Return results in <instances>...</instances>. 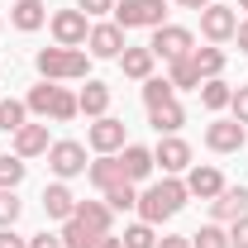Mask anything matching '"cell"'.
<instances>
[{
	"label": "cell",
	"instance_id": "cell-1",
	"mask_svg": "<svg viewBox=\"0 0 248 248\" xmlns=\"http://www.w3.org/2000/svg\"><path fill=\"white\" fill-rule=\"evenodd\" d=\"M186 201H191V191H186V182H182V177H162L157 186L139 191V219L157 229L162 219H172V215H177Z\"/></svg>",
	"mask_w": 248,
	"mask_h": 248
},
{
	"label": "cell",
	"instance_id": "cell-2",
	"mask_svg": "<svg viewBox=\"0 0 248 248\" xmlns=\"http://www.w3.org/2000/svg\"><path fill=\"white\" fill-rule=\"evenodd\" d=\"M33 67H38V77H43V81H77V77H86V72H91V53L53 43V48H38Z\"/></svg>",
	"mask_w": 248,
	"mask_h": 248
},
{
	"label": "cell",
	"instance_id": "cell-3",
	"mask_svg": "<svg viewBox=\"0 0 248 248\" xmlns=\"http://www.w3.org/2000/svg\"><path fill=\"white\" fill-rule=\"evenodd\" d=\"M115 24L120 29H157V24H167V5L162 0H120Z\"/></svg>",
	"mask_w": 248,
	"mask_h": 248
},
{
	"label": "cell",
	"instance_id": "cell-4",
	"mask_svg": "<svg viewBox=\"0 0 248 248\" xmlns=\"http://www.w3.org/2000/svg\"><path fill=\"white\" fill-rule=\"evenodd\" d=\"M43 157H48V167H53V177H58V182L81 177V172L91 167V162H86V143H77V139H58Z\"/></svg>",
	"mask_w": 248,
	"mask_h": 248
},
{
	"label": "cell",
	"instance_id": "cell-5",
	"mask_svg": "<svg viewBox=\"0 0 248 248\" xmlns=\"http://www.w3.org/2000/svg\"><path fill=\"white\" fill-rule=\"evenodd\" d=\"M148 48H153V58L177 62V58H186V53L196 48V33H191V29H182V24H157V29H153V38H148Z\"/></svg>",
	"mask_w": 248,
	"mask_h": 248
},
{
	"label": "cell",
	"instance_id": "cell-6",
	"mask_svg": "<svg viewBox=\"0 0 248 248\" xmlns=\"http://www.w3.org/2000/svg\"><path fill=\"white\" fill-rule=\"evenodd\" d=\"M153 162L162 167V177H182L186 167H191V143L177 139V134H162L153 148Z\"/></svg>",
	"mask_w": 248,
	"mask_h": 248
},
{
	"label": "cell",
	"instance_id": "cell-7",
	"mask_svg": "<svg viewBox=\"0 0 248 248\" xmlns=\"http://www.w3.org/2000/svg\"><path fill=\"white\" fill-rule=\"evenodd\" d=\"M234 29H239L234 5H205V10H201V33H205L210 43H229Z\"/></svg>",
	"mask_w": 248,
	"mask_h": 248
},
{
	"label": "cell",
	"instance_id": "cell-8",
	"mask_svg": "<svg viewBox=\"0 0 248 248\" xmlns=\"http://www.w3.org/2000/svg\"><path fill=\"white\" fill-rule=\"evenodd\" d=\"M48 29H53V38H58L62 48H81L86 33H91V24H86L81 10H58V15L48 19Z\"/></svg>",
	"mask_w": 248,
	"mask_h": 248
},
{
	"label": "cell",
	"instance_id": "cell-9",
	"mask_svg": "<svg viewBox=\"0 0 248 248\" xmlns=\"http://www.w3.org/2000/svg\"><path fill=\"white\" fill-rule=\"evenodd\" d=\"M210 215H215V224H234V219L248 215V186H224L215 201H210Z\"/></svg>",
	"mask_w": 248,
	"mask_h": 248
},
{
	"label": "cell",
	"instance_id": "cell-10",
	"mask_svg": "<svg viewBox=\"0 0 248 248\" xmlns=\"http://www.w3.org/2000/svg\"><path fill=\"white\" fill-rule=\"evenodd\" d=\"M244 143H248V134H244L239 120H215L205 129V148H210V153H239Z\"/></svg>",
	"mask_w": 248,
	"mask_h": 248
},
{
	"label": "cell",
	"instance_id": "cell-11",
	"mask_svg": "<svg viewBox=\"0 0 248 248\" xmlns=\"http://www.w3.org/2000/svg\"><path fill=\"white\" fill-rule=\"evenodd\" d=\"M86 143H91L95 153H120V148H124V120L100 115V120L86 129Z\"/></svg>",
	"mask_w": 248,
	"mask_h": 248
},
{
	"label": "cell",
	"instance_id": "cell-12",
	"mask_svg": "<svg viewBox=\"0 0 248 248\" xmlns=\"http://www.w3.org/2000/svg\"><path fill=\"white\" fill-rule=\"evenodd\" d=\"M124 48V29L120 24H91V33H86V53L91 58H120Z\"/></svg>",
	"mask_w": 248,
	"mask_h": 248
},
{
	"label": "cell",
	"instance_id": "cell-13",
	"mask_svg": "<svg viewBox=\"0 0 248 248\" xmlns=\"http://www.w3.org/2000/svg\"><path fill=\"white\" fill-rule=\"evenodd\" d=\"M224 186H229V182H224V172L210 167V162H205V167H186V191L201 196V201H215Z\"/></svg>",
	"mask_w": 248,
	"mask_h": 248
},
{
	"label": "cell",
	"instance_id": "cell-14",
	"mask_svg": "<svg viewBox=\"0 0 248 248\" xmlns=\"http://www.w3.org/2000/svg\"><path fill=\"white\" fill-rule=\"evenodd\" d=\"M86 177H91V186L100 191V196H105L110 186L129 182V177H124V162H120V153H100V157L91 162V167H86Z\"/></svg>",
	"mask_w": 248,
	"mask_h": 248
},
{
	"label": "cell",
	"instance_id": "cell-15",
	"mask_svg": "<svg viewBox=\"0 0 248 248\" xmlns=\"http://www.w3.org/2000/svg\"><path fill=\"white\" fill-rule=\"evenodd\" d=\"M43 215H48V219H62V224L77 215V196H72V186H67V182L43 186Z\"/></svg>",
	"mask_w": 248,
	"mask_h": 248
},
{
	"label": "cell",
	"instance_id": "cell-16",
	"mask_svg": "<svg viewBox=\"0 0 248 248\" xmlns=\"http://www.w3.org/2000/svg\"><path fill=\"white\" fill-rule=\"evenodd\" d=\"M120 162H124V177L139 186V182H148L153 177V148H143V143H124V153H120Z\"/></svg>",
	"mask_w": 248,
	"mask_h": 248
},
{
	"label": "cell",
	"instance_id": "cell-17",
	"mask_svg": "<svg viewBox=\"0 0 248 248\" xmlns=\"http://www.w3.org/2000/svg\"><path fill=\"white\" fill-rule=\"evenodd\" d=\"M10 139H15V153L24 157V162H29V157H43L48 148H53L48 124H24V129H19V134H10Z\"/></svg>",
	"mask_w": 248,
	"mask_h": 248
},
{
	"label": "cell",
	"instance_id": "cell-18",
	"mask_svg": "<svg viewBox=\"0 0 248 248\" xmlns=\"http://www.w3.org/2000/svg\"><path fill=\"white\" fill-rule=\"evenodd\" d=\"M124 67V77H134V81H148V77H153V48H148V43H143V48H124L120 58H115Z\"/></svg>",
	"mask_w": 248,
	"mask_h": 248
},
{
	"label": "cell",
	"instance_id": "cell-19",
	"mask_svg": "<svg viewBox=\"0 0 248 248\" xmlns=\"http://www.w3.org/2000/svg\"><path fill=\"white\" fill-rule=\"evenodd\" d=\"M77 105H81L86 120H100V115L110 110V86H105V81H86V86L77 91Z\"/></svg>",
	"mask_w": 248,
	"mask_h": 248
},
{
	"label": "cell",
	"instance_id": "cell-20",
	"mask_svg": "<svg viewBox=\"0 0 248 248\" xmlns=\"http://www.w3.org/2000/svg\"><path fill=\"white\" fill-rule=\"evenodd\" d=\"M10 19H15V29H19V33H33V29H43V24H48V10H43L38 0H15Z\"/></svg>",
	"mask_w": 248,
	"mask_h": 248
},
{
	"label": "cell",
	"instance_id": "cell-21",
	"mask_svg": "<svg viewBox=\"0 0 248 248\" xmlns=\"http://www.w3.org/2000/svg\"><path fill=\"white\" fill-rule=\"evenodd\" d=\"M110 215H115V210H110L105 201H77V219H81L91 234H110Z\"/></svg>",
	"mask_w": 248,
	"mask_h": 248
},
{
	"label": "cell",
	"instance_id": "cell-22",
	"mask_svg": "<svg viewBox=\"0 0 248 248\" xmlns=\"http://www.w3.org/2000/svg\"><path fill=\"white\" fill-rule=\"evenodd\" d=\"M148 124H153L157 134H177V129L186 124V110L177 105V100H167V105H153V110H148Z\"/></svg>",
	"mask_w": 248,
	"mask_h": 248
},
{
	"label": "cell",
	"instance_id": "cell-23",
	"mask_svg": "<svg viewBox=\"0 0 248 248\" xmlns=\"http://www.w3.org/2000/svg\"><path fill=\"white\" fill-rule=\"evenodd\" d=\"M167 81L177 86V91H201V72H196V62H191V53L177 62H167Z\"/></svg>",
	"mask_w": 248,
	"mask_h": 248
},
{
	"label": "cell",
	"instance_id": "cell-24",
	"mask_svg": "<svg viewBox=\"0 0 248 248\" xmlns=\"http://www.w3.org/2000/svg\"><path fill=\"white\" fill-rule=\"evenodd\" d=\"M191 62H196V72H201V81H210V77H219V72H224V48H215V43H210V48H191Z\"/></svg>",
	"mask_w": 248,
	"mask_h": 248
},
{
	"label": "cell",
	"instance_id": "cell-25",
	"mask_svg": "<svg viewBox=\"0 0 248 248\" xmlns=\"http://www.w3.org/2000/svg\"><path fill=\"white\" fill-rule=\"evenodd\" d=\"M229 95H234V86H229L224 77L201 81V105H205V110H229Z\"/></svg>",
	"mask_w": 248,
	"mask_h": 248
},
{
	"label": "cell",
	"instance_id": "cell-26",
	"mask_svg": "<svg viewBox=\"0 0 248 248\" xmlns=\"http://www.w3.org/2000/svg\"><path fill=\"white\" fill-rule=\"evenodd\" d=\"M29 177V162L19 153H0V191H15V186Z\"/></svg>",
	"mask_w": 248,
	"mask_h": 248
},
{
	"label": "cell",
	"instance_id": "cell-27",
	"mask_svg": "<svg viewBox=\"0 0 248 248\" xmlns=\"http://www.w3.org/2000/svg\"><path fill=\"white\" fill-rule=\"evenodd\" d=\"M29 124V105L24 100H0V129L5 134H19Z\"/></svg>",
	"mask_w": 248,
	"mask_h": 248
},
{
	"label": "cell",
	"instance_id": "cell-28",
	"mask_svg": "<svg viewBox=\"0 0 248 248\" xmlns=\"http://www.w3.org/2000/svg\"><path fill=\"white\" fill-rule=\"evenodd\" d=\"M58 239H62V248H91L95 239H100V234H91V229H86L81 219L72 215L67 224H62V234H58Z\"/></svg>",
	"mask_w": 248,
	"mask_h": 248
},
{
	"label": "cell",
	"instance_id": "cell-29",
	"mask_svg": "<svg viewBox=\"0 0 248 248\" xmlns=\"http://www.w3.org/2000/svg\"><path fill=\"white\" fill-rule=\"evenodd\" d=\"M167 100H177V86H172L167 77H148V81H143V105L153 110V105H167Z\"/></svg>",
	"mask_w": 248,
	"mask_h": 248
},
{
	"label": "cell",
	"instance_id": "cell-30",
	"mask_svg": "<svg viewBox=\"0 0 248 248\" xmlns=\"http://www.w3.org/2000/svg\"><path fill=\"white\" fill-rule=\"evenodd\" d=\"M191 248H229V229L210 219V224H201V229L191 234Z\"/></svg>",
	"mask_w": 248,
	"mask_h": 248
},
{
	"label": "cell",
	"instance_id": "cell-31",
	"mask_svg": "<svg viewBox=\"0 0 248 248\" xmlns=\"http://www.w3.org/2000/svg\"><path fill=\"white\" fill-rule=\"evenodd\" d=\"M77 115H81L77 95L67 91V86H58V95H53V110H48V120H53V124H67V120H77Z\"/></svg>",
	"mask_w": 248,
	"mask_h": 248
},
{
	"label": "cell",
	"instance_id": "cell-32",
	"mask_svg": "<svg viewBox=\"0 0 248 248\" xmlns=\"http://www.w3.org/2000/svg\"><path fill=\"white\" fill-rule=\"evenodd\" d=\"M105 205H110V210H139V186L134 182L110 186V191H105Z\"/></svg>",
	"mask_w": 248,
	"mask_h": 248
},
{
	"label": "cell",
	"instance_id": "cell-33",
	"mask_svg": "<svg viewBox=\"0 0 248 248\" xmlns=\"http://www.w3.org/2000/svg\"><path fill=\"white\" fill-rule=\"evenodd\" d=\"M53 95H58V81H43V86H33V91L24 95L29 115H43V120H48V110H53Z\"/></svg>",
	"mask_w": 248,
	"mask_h": 248
},
{
	"label": "cell",
	"instance_id": "cell-34",
	"mask_svg": "<svg viewBox=\"0 0 248 248\" xmlns=\"http://www.w3.org/2000/svg\"><path fill=\"white\" fill-rule=\"evenodd\" d=\"M124 248H157V234H153V224H129L124 229Z\"/></svg>",
	"mask_w": 248,
	"mask_h": 248
},
{
	"label": "cell",
	"instance_id": "cell-35",
	"mask_svg": "<svg viewBox=\"0 0 248 248\" xmlns=\"http://www.w3.org/2000/svg\"><path fill=\"white\" fill-rule=\"evenodd\" d=\"M19 196L15 191H0V229H15V219H19Z\"/></svg>",
	"mask_w": 248,
	"mask_h": 248
},
{
	"label": "cell",
	"instance_id": "cell-36",
	"mask_svg": "<svg viewBox=\"0 0 248 248\" xmlns=\"http://www.w3.org/2000/svg\"><path fill=\"white\" fill-rule=\"evenodd\" d=\"M229 120L248 124V86H239V91L229 95Z\"/></svg>",
	"mask_w": 248,
	"mask_h": 248
},
{
	"label": "cell",
	"instance_id": "cell-37",
	"mask_svg": "<svg viewBox=\"0 0 248 248\" xmlns=\"http://www.w3.org/2000/svg\"><path fill=\"white\" fill-rule=\"evenodd\" d=\"M115 5H120V0H77V10H81L86 19H91V15H115Z\"/></svg>",
	"mask_w": 248,
	"mask_h": 248
},
{
	"label": "cell",
	"instance_id": "cell-38",
	"mask_svg": "<svg viewBox=\"0 0 248 248\" xmlns=\"http://www.w3.org/2000/svg\"><path fill=\"white\" fill-rule=\"evenodd\" d=\"M229 248H248V215L229 224Z\"/></svg>",
	"mask_w": 248,
	"mask_h": 248
},
{
	"label": "cell",
	"instance_id": "cell-39",
	"mask_svg": "<svg viewBox=\"0 0 248 248\" xmlns=\"http://www.w3.org/2000/svg\"><path fill=\"white\" fill-rule=\"evenodd\" d=\"M0 248H29V239L15 234V229H0Z\"/></svg>",
	"mask_w": 248,
	"mask_h": 248
},
{
	"label": "cell",
	"instance_id": "cell-40",
	"mask_svg": "<svg viewBox=\"0 0 248 248\" xmlns=\"http://www.w3.org/2000/svg\"><path fill=\"white\" fill-rule=\"evenodd\" d=\"M29 248H62V239H58V234H48V229H43V234H33V239H29Z\"/></svg>",
	"mask_w": 248,
	"mask_h": 248
},
{
	"label": "cell",
	"instance_id": "cell-41",
	"mask_svg": "<svg viewBox=\"0 0 248 248\" xmlns=\"http://www.w3.org/2000/svg\"><path fill=\"white\" fill-rule=\"evenodd\" d=\"M157 248H191V234H167Z\"/></svg>",
	"mask_w": 248,
	"mask_h": 248
},
{
	"label": "cell",
	"instance_id": "cell-42",
	"mask_svg": "<svg viewBox=\"0 0 248 248\" xmlns=\"http://www.w3.org/2000/svg\"><path fill=\"white\" fill-rule=\"evenodd\" d=\"M234 43H239V53H248V19L239 24V29H234Z\"/></svg>",
	"mask_w": 248,
	"mask_h": 248
},
{
	"label": "cell",
	"instance_id": "cell-43",
	"mask_svg": "<svg viewBox=\"0 0 248 248\" xmlns=\"http://www.w3.org/2000/svg\"><path fill=\"white\" fill-rule=\"evenodd\" d=\"M91 248H124V239H110V234H100V239H95Z\"/></svg>",
	"mask_w": 248,
	"mask_h": 248
},
{
	"label": "cell",
	"instance_id": "cell-44",
	"mask_svg": "<svg viewBox=\"0 0 248 248\" xmlns=\"http://www.w3.org/2000/svg\"><path fill=\"white\" fill-rule=\"evenodd\" d=\"M182 10H205V5H215V0H177Z\"/></svg>",
	"mask_w": 248,
	"mask_h": 248
},
{
	"label": "cell",
	"instance_id": "cell-45",
	"mask_svg": "<svg viewBox=\"0 0 248 248\" xmlns=\"http://www.w3.org/2000/svg\"><path fill=\"white\" fill-rule=\"evenodd\" d=\"M239 10H248V0H239Z\"/></svg>",
	"mask_w": 248,
	"mask_h": 248
}]
</instances>
